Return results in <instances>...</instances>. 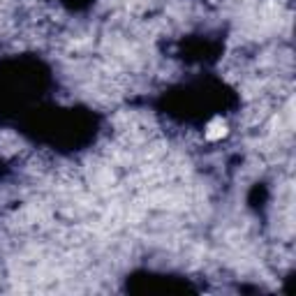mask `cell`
<instances>
[{
  "label": "cell",
  "instance_id": "cell-1",
  "mask_svg": "<svg viewBox=\"0 0 296 296\" xmlns=\"http://www.w3.org/2000/svg\"><path fill=\"white\" fill-rule=\"evenodd\" d=\"M225 132H227L225 121H222V118H215V121L209 125V130H206V137L209 139H220V137H225Z\"/></svg>",
  "mask_w": 296,
  "mask_h": 296
}]
</instances>
